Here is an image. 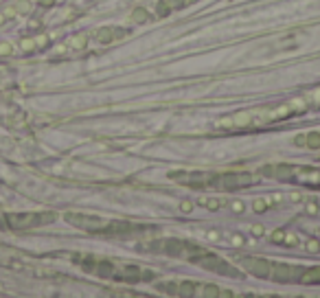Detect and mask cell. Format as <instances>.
Segmentation results:
<instances>
[{
    "instance_id": "obj_1",
    "label": "cell",
    "mask_w": 320,
    "mask_h": 298,
    "mask_svg": "<svg viewBox=\"0 0 320 298\" xmlns=\"http://www.w3.org/2000/svg\"><path fill=\"white\" fill-rule=\"evenodd\" d=\"M55 219L53 213H44V215H33V213H26V215H7V224L11 228H33L39 226V224H48Z\"/></svg>"
}]
</instances>
